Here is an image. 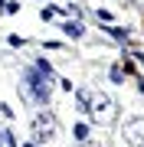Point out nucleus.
<instances>
[{"instance_id":"f03ea898","label":"nucleus","mask_w":144,"mask_h":147,"mask_svg":"<svg viewBox=\"0 0 144 147\" xmlns=\"http://www.w3.org/2000/svg\"><path fill=\"white\" fill-rule=\"evenodd\" d=\"M20 95H23V101H30V105H36V108H43L46 101H49V79H43L36 69H26V72H23Z\"/></svg>"},{"instance_id":"2eb2a0df","label":"nucleus","mask_w":144,"mask_h":147,"mask_svg":"<svg viewBox=\"0 0 144 147\" xmlns=\"http://www.w3.org/2000/svg\"><path fill=\"white\" fill-rule=\"evenodd\" d=\"M0 10H3V0H0Z\"/></svg>"},{"instance_id":"9b49d317","label":"nucleus","mask_w":144,"mask_h":147,"mask_svg":"<svg viewBox=\"0 0 144 147\" xmlns=\"http://www.w3.org/2000/svg\"><path fill=\"white\" fill-rule=\"evenodd\" d=\"M7 46H23V36H13L10 33V36H7Z\"/></svg>"},{"instance_id":"423d86ee","label":"nucleus","mask_w":144,"mask_h":147,"mask_svg":"<svg viewBox=\"0 0 144 147\" xmlns=\"http://www.w3.org/2000/svg\"><path fill=\"white\" fill-rule=\"evenodd\" d=\"M62 33L72 36V39H79V36H82V23H62Z\"/></svg>"},{"instance_id":"dca6fc26","label":"nucleus","mask_w":144,"mask_h":147,"mask_svg":"<svg viewBox=\"0 0 144 147\" xmlns=\"http://www.w3.org/2000/svg\"><path fill=\"white\" fill-rule=\"evenodd\" d=\"M26 147H36V144H26Z\"/></svg>"},{"instance_id":"0eeeda50","label":"nucleus","mask_w":144,"mask_h":147,"mask_svg":"<svg viewBox=\"0 0 144 147\" xmlns=\"http://www.w3.org/2000/svg\"><path fill=\"white\" fill-rule=\"evenodd\" d=\"M108 36L118 39V42H128V30H124V26H112V30H108Z\"/></svg>"},{"instance_id":"20e7f679","label":"nucleus","mask_w":144,"mask_h":147,"mask_svg":"<svg viewBox=\"0 0 144 147\" xmlns=\"http://www.w3.org/2000/svg\"><path fill=\"white\" fill-rule=\"evenodd\" d=\"M124 141L134 147H144V118H131L124 124Z\"/></svg>"},{"instance_id":"f8f14e48","label":"nucleus","mask_w":144,"mask_h":147,"mask_svg":"<svg viewBox=\"0 0 144 147\" xmlns=\"http://www.w3.org/2000/svg\"><path fill=\"white\" fill-rule=\"evenodd\" d=\"M0 115H3V118H13V111H10V105H3V101H0Z\"/></svg>"},{"instance_id":"9d476101","label":"nucleus","mask_w":144,"mask_h":147,"mask_svg":"<svg viewBox=\"0 0 144 147\" xmlns=\"http://www.w3.org/2000/svg\"><path fill=\"white\" fill-rule=\"evenodd\" d=\"M95 16H98L101 23H112V20H115V13H112V10H95Z\"/></svg>"},{"instance_id":"1a4fd4ad","label":"nucleus","mask_w":144,"mask_h":147,"mask_svg":"<svg viewBox=\"0 0 144 147\" xmlns=\"http://www.w3.org/2000/svg\"><path fill=\"white\" fill-rule=\"evenodd\" d=\"M72 131H75V137H79V141H85V137H89V124H75Z\"/></svg>"},{"instance_id":"f257e3e1","label":"nucleus","mask_w":144,"mask_h":147,"mask_svg":"<svg viewBox=\"0 0 144 147\" xmlns=\"http://www.w3.org/2000/svg\"><path fill=\"white\" fill-rule=\"evenodd\" d=\"M79 101H82V108L89 111V118L95 121V124H112L115 115H118L115 98H112V95H105V92H82Z\"/></svg>"},{"instance_id":"39448f33","label":"nucleus","mask_w":144,"mask_h":147,"mask_svg":"<svg viewBox=\"0 0 144 147\" xmlns=\"http://www.w3.org/2000/svg\"><path fill=\"white\" fill-rule=\"evenodd\" d=\"M33 69H36V72H39V75H43V79H49V82H53V79H56V75H53V65H49V62H46V59H39V62H33Z\"/></svg>"},{"instance_id":"6e6552de","label":"nucleus","mask_w":144,"mask_h":147,"mask_svg":"<svg viewBox=\"0 0 144 147\" xmlns=\"http://www.w3.org/2000/svg\"><path fill=\"white\" fill-rule=\"evenodd\" d=\"M108 79H112L115 85H121V82H124V72H121V69H118V65H115V69H112V72H108Z\"/></svg>"},{"instance_id":"ddd939ff","label":"nucleus","mask_w":144,"mask_h":147,"mask_svg":"<svg viewBox=\"0 0 144 147\" xmlns=\"http://www.w3.org/2000/svg\"><path fill=\"white\" fill-rule=\"evenodd\" d=\"M138 88H141V92H144V79H141V82H138Z\"/></svg>"},{"instance_id":"7ed1b4c3","label":"nucleus","mask_w":144,"mask_h":147,"mask_svg":"<svg viewBox=\"0 0 144 147\" xmlns=\"http://www.w3.org/2000/svg\"><path fill=\"white\" fill-rule=\"evenodd\" d=\"M53 134H56V115L43 105L33 115V141H49Z\"/></svg>"},{"instance_id":"4468645a","label":"nucleus","mask_w":144,"mask_h":147,"mask_svg":"<svg viewBox=\"0 0 144 147\" xmlns=\"http://www.w3.org/2000/svg\"><path fill=\"white\" fill-rule=\"evenodd\" d=\"M79 147H92V144H79Z\"/></svg>"}]
</instances>
